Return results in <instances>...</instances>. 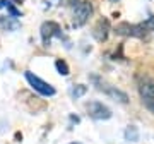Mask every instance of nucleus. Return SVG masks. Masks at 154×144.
<instances>
[{
  "mask_svg": "<svg viewBox=\"0 0 154 144\" xmlns=\"http://www.w3.org/2000/svg\"><path fill=\"white\" fill-rule=\"evenodd\" d=\"M93 12H94V7H93V4H91L89 0H82V2H79V4L74 7L72 24H74L75 28L84 26V24L89 21V17L93 16Z\"/></svg>",
  "mask_w": 154,
  "mask_h": 144,
  "instance_id": "1",
  "label": "nucleus"
},
{
  "mask_svg": "<svg viewBox=\"0 0 154 144\" xmlns=\"http://www.w3.org/2000/svg\"><path fill=\"white\" fill-rule=\"evenodd\" d=\"M91 81L96 84V88H98L99 91H103L105 94H108L110 98H113V100H116V101H120V103H123V105H125V103H128V96H127L123 91H120L116 86L108 84L106 81L99 79L98 76H91Z\"/></svg>",
  "mask_w": 154,
  "mask_h": 144,
  "instance_id": "2",
  "label": "nucleus"
},
{
  "mask_svg": "<svg viewBox=\"0 0 154 144\" xmlns=\"http://www.w3.org/2000/svg\"><path fill=\"white\" fill-rule=\"evenodd\" d=\"M26 81L29 83V86L36 91V93H39L41 96H55V88L51 86V84H48L46 81H43L41 77H38L36 74H33L31 70H28L26 74Z\"/></svg>",
  "mask_w": 154,
  "mask_h": 144,
  "instance_id": "3",
  "label": "nucleus"
},
{
  "mask_svg": "<svg viewBox=\"0 0 154 144\" xmlns=\"http://www.w3.org/2000/svg\"><path fill=\"white\" fill-rule=\"evenodd\" d=\"M115 33L120 34V36H132V38H144L147 31L144 28V24H130V22H120L116 24Z\"/></svg>",
  "mask_w": 154,
  "mask_h": 144,
  "instance_id": "4",
  "label": "nucleus"
},
{
  "mask_svg": "<svg viewBox=\"0 0 154 144\" xmlns=\"http://www.w3.org/2000/svg\"><path fill=\"white\" fill-rule=\"evenodd\" d=\"M88 115L94 120H108L111 118V110L106 105H103L101 101H89L86 105Z\"/></svg>",
  "mask_w": 154,
  "mask_h": 144,
  "instance_id": "5",
  "label": "nucleus"
},
{
  "mask_svg": "<svg viewBox=\"0 0 154 144\" xmlns=\"http://www.w3.org/2000/svg\"><path fill=\"white\" fill-rule=\"evenodd\" d=\"M139 94H140L144 106L154 113V83L144 79L142 83L139 84Z\"/></svg>",
  "mask_w": 154,
  "mask_h": 144,
  "instance_id": "6",
  "label": "nucleus"
},
{
  "mask_svg": "<svg viewBox=\"0 0 154 144\" xmlns=\"http://www.w3.org/2000/svg\"><path fill=\"white\" fill-rule=\"evenodd\" d=\"M41 41H43L45 46H48L51 43V39L53 38H62V29L60 26L53 21H46L41 24Z\"/></svg>",
  "mask_w": 154,
  "mask_h": 144,
  "instance_id": "7",
  "label": "nucleus"
},
{
  "mask_svg": "<svg viewBox=\"0 0 154 144\" xmlns=\"http://www.w3.org/2000/svg\"><path fill=\"white\" fill-rule=\"evenodd\" d=\"M108 31H110V22H108V19H99L98 24H96V28H94V31H93V36L98 41H105L108 38Z\"/></svg>",
  "mask_w": 154,
  "mask_h": 144,
  "instance_id": "8",
  "label": "nucleus"
},
{
  "mask_svg": "<svg viewBox=\"0 0 154 144\" xmlns=\"http://www.w3.org/2000/svg\"><path fill=\"white\" fill-rule=\"evenodd\" d=\"M125 139L128 142H137L139 141V130L135 125H130V127L125 130Z\"/></svg>",
  "mask_w": 154,
  "mask_h": 144,
  "instance_id": "9",
  "label": "nucleus"
},
{
  "mask_svg": "<svg viewBox=\"0 0 154 144\" xmlns=\"http://www.w3.org/2000/svg\"><path fill=\"white\" fill-rule=\"evenodd\" d=\"M55 67H57V70H58V74H62V76H69V74H70V69H69L65 60H60V58H58V60L55 62Z\"/></svg>",
  "mask_w": 154,
  "mask_h": 144,
  "instance_id": "10",
  "label": "nucleus"
},
{
  "mask_svg": "<svg viewBox=\"0 0 154 144\" xmlns=\"http://www.w3.org/2000/svg\"><path fill=\"white\" fill-rule=\"evenodd\" d=\"M86 91H88V88L86 86H82V84H77V86H74V88L70 89V94H72V98H81V96H84L86 94Z\"/></svg>",
  "mask_w": 154,
  "mask_h": 144,
  "instance_id": "11",
  "label": "nucleus"
},
{
  "mask_svg": "<svg viewBox=\"0 0 154 144\" xmlns=\"http://www.w3.org/2000/svg\"><path fill=\"white\" fill-rule=\"evenodd\" d=\"M142 24H144V28H146V31H147V33L154 31V16H151L147 21H144Z\"/></svg>",
  "mask_w": 154,
  "mask_h": 144,
  "instance_id": "12",
  "label": "nucleus"
},
{
  "mask_svg": "<svg viewBox=\"0 0 154 144\" xmlns=\"http://www.w3.org/2000/svg\"><path fill=\"white\" fill-rule=\"evenodd\" d=\"M111 2H118V0H111Z\"/></svg>",
  "mask_w": 154,
  "mask_h": 144,
  "instance_id": "13",
  "label": "nucleus"
},
{
  "mask_svg": "<svg viewBox=\"0 0 154 144\" xmlns=\"http://www.w3.org/2000/svg\"><path fill=\"white\" fill-rule=\"evenodd\" d=\"M74 144H77V142H74Z\"/></svg>",
  "mask_w": 154,
  "mask_h": 144,
  "instance_id": "14",
  "label": "nucleus"
}]
</instances>
